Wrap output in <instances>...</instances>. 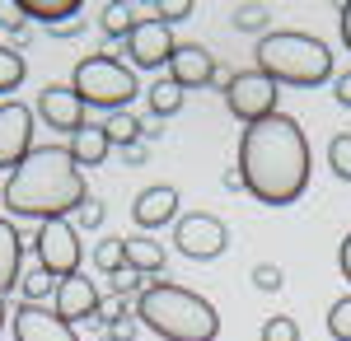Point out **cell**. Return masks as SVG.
<instances>
[{
	"mask_svg": "<svg viewBox=\"0 0 351 341\" xmlns=\"http://www.w3.org/2000/svg\"><path fill=\"white\" fill-rule=\"evenodd\" d=\"M239 178L243 192L263 206H291L309 187V140L295 117L271 112L267 122L243 127L239 140Z\"/></svg>",
	"mask_w": 351,
	"mask_h": 341,
	"instance_id": "cell-1",
	"label": "cell"
},
{
	"mask_svg": "<svg viewBox=\"0 0 351 341\" xmlns=\"http://www.w3.org/2000/svg\"><path fill=\"white\" fill-rule=\"evenodd\" d=\"M14 220H66L89 201L84 168L71 159V145H33V155L5 178L0 192Z\"/></svg>",
	"mask_w": 351,
	"mask_h": 341,
	"instance_id": "cell-2",
	"label": "cell"
},
{
	"mask_svg": "<svg viewBox=\"0 0 351 341\" xmlns=\"http://www.w3.org/2000/svg\"><path fill=\"white\" fill-rule=\"evenodd\" d=\"M136 318L160 341H216L220 337L216 304L188 286H173V281H155V286L141 290Z\"/></svg>",
	"mask_w": 351,
	"mask_h": 341,
	"instance_id": "cell-3",
	"label": "cell"
},
{
	"mask_svg": "<svg viewBox=\"0 0 351 341\" xmlns=\"http://www.w3.org/2000/svg\"><path fill=\"white\" fill-rule=\"evenodd\" d=\"M258 71L271 84H291V89H314L332 79V52L324 38L300 33V28H276L267 38H258Z\"/></svg>",
	"mask_w": 351,
	"mask_h": 341,
	"instance_id": "cell-4",
	"label": "cell"
},
{
	"mask_svg": "<svg viewBox=\"0 0 351 341\" xmlns=\"http://www.w3.org/2000/svg\"><path fill=\"white\" fill-rule=\"evenodd\" d=\"M71 89L80 94L84 108H104V112H127L132 99L141 94L136 71L127 66V61H117L112 52L84 56L80 66H75V75H71Z\"/></svg>",
	"mask_w": 351,
	"mask_h": 341,
	"instance_id": "cell-5",
	"label": "cell"
},
{
	"mask_svg": "<svg viewBox=\"0 0 351 341\" xmlns=\"http://www.w3.org/2000/svg\"><path fill=\"white\" fill-rule=\"evenodd\" d=\"M33 253H38V266L52 276V281H66V276H80L84 248H80V229L71 220H47L38 238H33Z\"/></svg>",
	"mask_w": 351,
	"mask_h": 341,
	"instance_id": "cell-6",
	"label": "cell"
},
{
	"mask_svg": "<svg viewBox=\"0 0 351 341\" xmlns=\"http://www.w3.org/2000/svg\"><path fill=\"white\" fill-rule=\"evenodd\" d=\"M276 99H281V84H271L263 71H239V75H230V84H225V108L239 117L243 127L267 122L271 112H281Z\"/></svg>",
	"mask_w": 351,
	"mask_h": 341,
	"instance_id": "cell-7",
	"label": "cell"
},
{
	"mask_svg": "<svg viewBox=\"0 0 351 341\" xmlns=\"http://www.w3.org/2000/svg\"><path fill=\"white\" fill-rule=\"evenodd\" d=\"M173 238H178V253L192 257V262H211V257H220V253L230 248V229H225V220L206 215V210L183 215V220L173 225Z\"/></svg>",
	"mask_w": 351,
	"mask_h": 341,
	"instance_id": "cell-8",
	"label": "cell"
},
{
	"mask_svg": "<svg viewBox=\"0 0 351 341\" xmlns=\"http://www.w3.org/2000/svg\"><path fill=\"white\" fill-rule=\"evenodd\" d=\"M28 155H33V108H24L19 99L0 103V168L14 173Z\"/></svg>",
	"mask_w": 351,
	"mask_h": 341,
	"instance_id": "cell-9",
	"label": "cell"
},
{
	"mask_svg": "<svg viewBox=\"0 0 351 341\" xmlns=\"http://www.w3.org/2000/svg\"><path fill=\"white\" fill-rule=\"evenodd\" d=\"M173 47L178 42H173V33L160 19H141L132 28V38H127V56H132V66H141V71H164Z\"/></svg>",
	"mask_w": 351,
	"mask_h": 341,
	"instance_id": "cell-10",
	"label": "cell"
},
{
	"mask_svg": "<svg viewBox=\"0 0 351 341\" xmlns=\"http://www.w3.org/2000/svg\"><path fill=\"white\" fill-rule=\"evenodd\" d=\"M38 117H43L52 131H66V136H75V131L89 127V122H84L80 94H75L71 84H47V89L38 94Z\"/></svg>",
	"mask_w": 351,
	"mask_h": 341,
	"instance_id": "cell-11",
	"label": "cell"
},
{
	"mask_svg": "<svg viewBox=\"0 0 351 341\" xmlns=\"http://www.w3.org/2000/svg\"><path fill=\"white\" fill-rule=\"evenodd\" d=\"M14 341H80V337L66 318H56V309L19 304L14 309Z\"/></svg>",
	"mask_w": 351,
	"mask_h": 341,
	"instance_id": "cell-12",
	"label": "cell"
},
{
	"mask_svg": "<svg viewBox=\"0 0 351 341\" xmlns=\"http://www.w3.org/2000/svg\"><path fill=\"white\" fill-rule=\"evenodd\" d=\"M169 79L188 94V89H202V84H211L216 79V61L211 52L202 47V42H178L173 56H169Z\"/></svg>",
	"mask_w": 351,
	"mask_h": 341,
	"instance_id": "cell-13",
	"label": "cell"
},
{
	"mask_svg": "<svg viewBox=\"0 0 351 341\" xmlns=\"http://www.w3.org/2000/svg\"><path fill=\"white\" fill-rule=\"evenodd\" d=\"M56 318H66L71 327L84 323V318H99V290L89 276H66V281H56Z\"/></svg>",
	"mask_w": 351,
	"mask_h": 341,
	"instance_id": "cell-14",
	"label": "cell"
},
{
	"mask_svg": "<svg viewBox=\"0 0 351 341\" xmlns=\"http://www.w3.org/2000/svg\"><path fill=\"white\" fill-rule=\"evenodd\" d=\"M132 220H136V229H164L169 220H178V187H145L141 197L132 201Z\"/></svg>",
	"mask_w": 351,
	"mask_h": 341,
	"instance_id": "cell-15",
	"label": "cell"
},
{
	"mask_svg": "<svg viewBox=\"0 0 351 341\" xmlns=\"http://www.w3.org/2000/svg\"><path fill=\"white\" fill-rule=\"evenodd\" d=\"M24 281V234L14 220H0V299Z\"/></svg>",
	"mask_w": 351,
	"mask_h": 341,
	"instance_id": "cell-16",
	"label": "cell"
},
{
	"mask_svg": "<svg viewBox=\"0 0 351 341\" xmlns=\"http://www.w3.org/2000/svg\"><path fill=\"white\" fill-rule=\"evenodd\" d=\"M108 131H104V122H89L84 131L71 136V159L80 164V168H99L104 159H108Z\"/></svg>",
	"mask_w": 351,
	"mask_h": 341,
	"instance_id": "cell-17",
	"label": "cell"
},
{
	"mask_svg": "<svg viewBox=\"0 0 351 341\" xmlns=\"http://www.w3.org/2000/svg\"><path fill=\"white\" fill-rule=\"evenodd\" d=\"M80 0H19V14L24 19H38V24H47V28H56V24H66V19H80Z\"/></svg>",
	"mask_w": 351,
	"mask_h": 341,
	"instance_id": "cell-18",
	"label": "cell"
},
{
	"mask_svg": "<svg viewBox=\"0 0 351 341\" xmlns=\"http://www.w3.org/2000/svg\"><path fill=\"white\" fill-rule=\"evenodd\" d=\"M122 243H127V266H132V271H141V276L164 271V248L155 243V238L132 234V238H122Z\"/></svg>",
	"mask_w": 351,
	"mask_h": 341,
	"instance_id": "cell-19",
	"label": "cell"
},
{
	"mask_svg": "<svg viewBox=\"0 0 351 341\" xmlns=\"http://www.w3.org/2000/svg\"><path fill=\"white\" fill-rule=\"evenodd\" d=\"M145 103H150L155 117H173V112L183 108V89H178L173 79H155V84L145 89Z\"/></svg>",
	"mask_w": 351,
	"mask_h": 341,
	"instance_id": "cell-20",
	"label": "cell"
},
{
	"mask_svg": "<svg viewBox=\"0 0 351 341\" xmlns=\"http://www.w3.org/2000/svg\"><path fill=\"white\" fill-rule=\"evenodd\" d=\"M141 117H136L132 108L127 112H108V122H104V131H108V145H136L141 140Z\"/></svg>",
	"mask_w": 351,
	"mask_h": 341,
	"instance_id": "cell-21",
	"label": "cell"
},
{
	"mask_svg": "<svg viewBox=\"0 0 351 341\" xmlns=\"http://www.w3.org/2000/svg\"><path fill=\"white\" fill-rule=\"evenodd\" d=\"M24 75H28L24 52H14V47L0 42V94H14V89L24 84Z\"/></svg>",
	"mask_w": 351,
	"mask_h": 341,
	"instance_id": "cell-22",
	"label": "cell"
},
{
	"mask_svg": "<svg viewBox=\"0 0 351 341\" xmlns=\"http://www.w3.org/2000/svg\"><path fill=\"white\" fill-rule=\"evenodd\" d=\"M136 24H141V19H136V10H132V5H122V0L104 5V33H108V38H122V42H127Z\"/></svg>",
	"mask_w": 351,
	"mask_h": 341,
	"instance_id": "cell-23",
	"label": "cell"
},
{
	"mask_svg": "<svg viewBox=\"0 0 351 341\" xmlns=\"http://www.w3.org/2000/svg\"><path fill=\"white\" fill-rule=\"evenodd\" d=\"M94 266H99L104 276L127 271V243H122V238H104V243L94 248Z\"/></svg>",
	"mask_w": 351,
	"mask_h": 341,
	"instance_id": "cell-24",
	"label": "cell"
},
{
	"mask_svg": "<svg viewBox=\"0 0 351 341\" xmlns=\"http://www.w3.org/2000/svg\"><path fill=\"white\" fill-rule=\"evenodd\" d=\"M230 19H234L239 33H263V38H267V24H271L267 5H234V10H230Z\"/></svg>",
	"mask_w": 351,
	"mask_h": 341,
	"instance_id": "cell-25",
	"label": "cell"
},
{
	"mask_svg": "<svg viewBox=\"0 0 351 341\" xmlns=\"http://www.w3.org/2000/svg\"><path fill=\"white\" fill-rule=\"evenodd\" d=\"M19 290H24V304H43L47 294H56V281L38 266V271H28L24 281H19Z\"/></svg>",
	"mask_w": 351,
	"mask_h": 341,
	"instance_id": "cell-26",
	"label": "cell"
},
{
	"mask_svg": "<svg viewBox=\"0 0 351 341\" xmlns=\"http://www.w3.org/2000/svg\"><path fill=\"white\" fill-rule=\"evenodd\" d=\"M328 164H332V173L351 183V136H332L328 140Z\"/></svg>",
	"mask_w": 351,
	"mask_h": 341,
	"instance_id": "cell-27",
	"label": "cell"
},
{
	"mask_svg": "<svg viewBox=\"0 0 351 341\" xmlns=\"http://www.w3.org/2000/svg\"><path fill=\"white\" fill-rule=\"evenodd\" d=\"M328 332H332V341H351V294H342L328 309Z\"/></svg>",
	"mask_w": 351,
	"mask_h": 341,
	"instance_id": "cell-28",
	"label": "cell"
},
{
	"mask_svg": "<svg viewBox=\"0 0 351 341\" xmlns=\"http://www.w3.org/2000/svg\"><path fill=\"white\" fill-rule=\"evenodd\" d=\"M263 341H300V323L295 318H286V314H276L263 323V332H258Z\"/></svg>",
	"mask_w": 351,
	"mask_h": 341,
	"instance_id": "cell-29",
	"label": "cell"
},
{
	"mask_svg": "<svg viewBox=\"0 0 351 341\" xmlns=\"http://www.w3.org/2000/svg\"><path fill=\"white\" fill-rule=\"evenodd\" d=\"M192 0H155V19H160L164 28L169 24H183V19H192Z\"/></svg>",
	"mask_w": 351,
	"mask_h": 341,
	"instance_id": "cell-30",
	"label": "cell"
},
{
	"mask_svg": "<svg viewBox=\"0 0 351 341\" xmlns=\"http://www.w3.org/2000/svg\"><path fill=\"white\" fill-rule=\"evenodd\" d=\"M253 286H258V290H267V294H271V290H281V286H286V276H281V266L263 262V266H253Z\"/></svg>",
	"mask_w": 351,
	"mask_h": 341,
	"instance_id": "cell-31",
	"label": "cell"
},
{
	"mask_svg": "<svg viewBox=\"0 0 351 341\" xmlns=\"http://www.w3.org/2000/svg\"><path fill=\"white\" fill-rule=\"evenodd\" d=\"M104 215H108L104 201H94V197H89V201L75 210V225H80V229H99V225H104Z\"/></svg>",
	"mask_w": 351,
	"mask_h": 341,
	"instance_id": "cell-32",
	"label": "cell"
},
{
	"mask_svg": "<svg viewBox=\"0 0 351 341\" xmlns=\"http://www.w3.org/2000/svg\"><path fill=\"white\" fill-rule=\"evenodd\" d=\"M112 290H117V294H136V290H145V276L127 266V271H117V276H112Z\"/></svg>",
	"mask_w": 351,
	"mask_h": 341,
	"instance_id": "cell-33",
	"label": "cell"
},
{
	"mask_svg": "<svg viewBox=\"0 0 351 341\" xmlns=\"http://www.w3.org/2000/svg\"><path fill=\"white\" fill-rule=\"evenodd\" d=\"M24 14H19V5H0V28H5V33H24Z\"/></svg>",
	"mask_w": 351,
	"mask_h": 341,
	"instance_id": "cell-34",
	"label": "cell"
},
{
	"mask_svg": "<svg viewBox=\"0 0 351 341\" xmlns=\"http://www.w3.org/2000/svg\"><path fill=\"white\" fill-rule=\"evenodd\" d=\"M332 84H337V89H332V94H337V103H342V108H351V71H347V75H337Z\"/></svg>",
	"mask_w": 351,
	"mask_h": 341,
	"instance_id": "cell-35",
	"label": "cell"
},
{
	"mask_svg": "<svg viewBox=\"0 0 351 341\" xmlns=\"http://www.w3.org/2000/svg\"><path fill=\"white\" fill-rule=\"evenodd\" d=\"M136 337V318H122V323H112V341H132Z\"/></svg>",
	"mask_w": 351,
	"mask_h": 341,
	"instance_id": "cell-36",
	"label": "cell"
},
{
	"mask_svg": "<svg viewBox=\"0 0 351 341\" xmlns=\"http://www.w3.org/2000/svg\"><path fill=\"white\" fill-rule=\"evenodd\" d=\"M337 28H342V42L351 47V0L342 5V10H337Z\"/></svg>",
	"mask_w": 351,
	"mask_h": 341,
	"instance_id": "cell-37",
	"label": "cell"
},
{
	"mask_svg": "<svg viewBox=\"0 0 351 341\" xmlns=\"http://www.w3.org/2000/svg\"><path fill=\"white\" fill-rule=\"evenodd\" d=\"M337 266H342V276L351 281V234L342 238V248H337Z\"/></svg>",
	"mask_w": 351,
	"mask_h": 341,
	"instance_id": "cell-38",
	"label": "cell"
},
{
	"mask_svg": "<svg viewBox=\"0 0 351 341\" xmlns=\"http://www.w3.org/2000/svg\"><path fill=\"white\" fill-rule=\"evenodd\" d=\"M122 159H127V164H145V145H141V140H136V145H122Z\"/></svg>",
	"mask_w": 351,
	"mask_h": 341,
	"instance_id": "cell-39",
	"label": "cell"
},
{
	"mask_svg": "<svg viewBox=\"0 0 351 341\" xmlns=\"http://www.w3.org/2000/svg\"><path fill=\"white\" fill-rule=\"evenodd\" d=\"M52 33H56V38H71V33H80V19H66V24H56Z\"/></svg>",
	"mask_w": 351,
	"mask_h": 341,
	"instance_id": "cell-40",
	"label": "cell"
},
{
	"mask_svg": "<svg viewBox=\"0 0 351 341\" xmlns=\"http://www.w3.org/2000/svg\"><path fill=\"white\" fill-rule=\"evenodd\" d=\"M0 332H5V299H0Z\"/></svg>",
	"mask_w": 351,
	"mask_h": 341,
	"instance_id": "cell-41",
	"label": "cell"
}]
</instances>
